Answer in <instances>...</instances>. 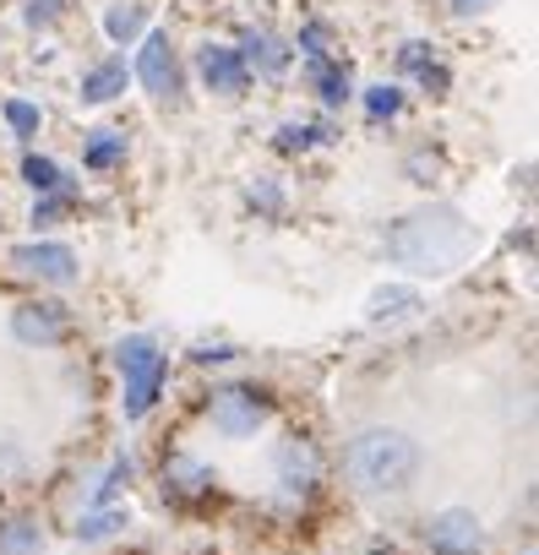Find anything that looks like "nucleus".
<instances>
[{
    "instance_id": "obj_1",
    "label": "nucleus",
    "mask_w": 539,
    "mask_h": 555,
    "mask_svg": "<svg viewBox=\"0 0 539 555\" xmlns=\"http://www.w3.org/2000/svg\"><path fill=\"white\" fill-rule=\"evenodd\" d=\"M474 250H479L474 218H463L458 207H441V202L436 207H420V212H409V218H398L387 229V256L398 267H409V272L441 278V272L463 267Z\"/></svg>"
},
{
    "instance_id": "obj_2",
    "label": "nucleus",
    "mask_w": 539,
    "mask_h": 555,
    "mask_svg": "<svg viewBox=\"0 0 539 555\" xmlns=\"http://www.w3.org/2000/svg\"><path fill=\"white\" fill-rule=\"evenodd\" d=\"M344 468L355 479V490L365 495H393V490H409L414 474H420V447L403 436V430H360L344 452Z\"/></svg>"
},
{
    "instance_id": "obj_3",
    "label": "nucleus",
    "mask_w": 539,
    "mask_h": 555,
    "mask_svg": "<svg viewBox=\"0 0 539 555\" xmlns=\"http://www.w3.org/2000/svg\"><path fill=\"white\" fill-rule=\"evenodd\" d=\"M115 365H120V382H126V398H120L126 403V420H147L153 403H158V392H164V382H169L164 349L147 333H131V338L115 344Z\"/></svg>"
},
{
    "instance_id": "obj_4",
    "label": "nucleus",
    "mask_w": 539,
    "mask_h": 555,
    "mask_svg": "<svg viewBox=\"0 0 539 555\" xmlns=\"http://www.w3.org/2000/svg\"><path fill=\"white\" fill-rule=\"evenodd\" d=\"M267 414H273V403H267V392H261V387L229 382V387H218V392H213V430H218V436L245 441V436H256V430L267 425Z\"/></svg>"
},
{
    "instance_id": "obj_5",
    "label": "nucleus",
    "mask_w": 539,
    "mask_h": 555,
    "mask_svg": "<svg viewBox=\"0 0 539 555\" xmlns=\"http://www.w3.org/2000/svg\"><path fill=\"white\" fill-rule=\"evenodd\" d=\"M131 72H137V82H142L158 104H180V55H175L169 34H147Z\"/></svg>"
},
{
    "instance_id": "obj_6",
    "label": "nucleus",
    "mask_w": 539,
    "mask_h": 555,
    "mask_svg": "<svg viewBox=\"0 0 539 555\" xmlns=\"http://www.w3.org/2000/svg\"><path fill=\"white\" fill-rule=\"evenodd\" d=\"M425 544H431V550H441V555H474V550L485 544V528H479V517H474V512L447 506V512H436V517L425 522Z\"/></svg>"
},
{
    "instance_id": "obj_7",
    "label": "nucleus",
    "mask_w": 539,
    "mask_h": 555,
    "mask_svg": "<svg viewBox=\"0 0 539 555\" xmlns=\"http://www.w3.org/2000/svg\"><path fill=\"white\" fill-rule=\"evenodd\" d=\"M12 261L34 278H44V284H77V250L72 245H55V240H34V245H17Z\"/></svg>"
},
{
    "instance_id": "obj_8",
    "label": "nucleus",
    "mask_w": 539,
    "mask_h": 555,
    "mask_svg": "<svg viewBox=\"0 0 539 555\" xmlns=\"http://www.w3.org/2000/svg\"><path fill=\"white\" fill-rule=\"evenodd\" d=\"M196 77H202V88H213V93H223V99H240L245 82H251L240 50H229V44H202V50H196Z\"/></svg>"
},
{
    "instance_id": "obj_9",
    "label": "nucleus",
    "mask_w": 539,
    "mask_h": 555,
    "mask_svg": "<svg viewBox=\"0 0 539 555\" xmlns=\"http://www.w3.org/2000/svg\"><path fill=\"white\" fill-rule=\"evenodd\" d=\"M273 474H279V485L284 490H317V479H322V452L311 447V441H300V436H284L279 447H273Z\"/></svg>"
},
{
    "instance_id": "obj_10",
    "label": "nucleus",
    "mask_w": 539,
    "mask_h": 555,
    "mask_svg": "<svg viewBox=\"0 0 539 555\" xmlns=\"http://www.w3.org/2000/svg\"><path fill=\"white\" fill-rule=\"evenodd\" d=\"M245 50H240V61H245V72H256V77H267V82H279L284 72H290V44L279 39V34H267V28H251L245 39H240Z\"/></svg>"
},
{
    "instance_id": "obj_11",
    "label": "nucleus",
    "mask_w": 539,
    "mask_h": 555,
    "mask_svg": "<svg viewBox=\"0 0 539 555\" xmlns=\"http://www.w3.org/2000/svg\"><path fill=\"white\" fill-rule=\"evenodd\" d=\"M61 333H66L61 306H17V317H12V338L28 349H50V344H61Z\"/></svg>"
},
{
    "instance_id": "obj_12",
    "label": "nucleus",
    "mask_w": 539,
    "mask_h": 555,
    "mask_svg": "<svg viewBox=\"0 0 539 555\" xmlns=\"http://www.w3.org/2000/svg\"><path fill=\"white\" fill-rule=\"evenodd\" d=\"M306 82L317 88V99H322L328 109H338V104L355 93V88H349V82H355V77H349V66H344V61H333V55H306Z\"/></svg>"
},
{
    "instance_id": "obj_13",
    "label": "nucleus",
    "mask_w": 539,
    "mask_h": 555,
    "mask_svg": "<svg viewBox=\"0 0 539 555\" xmlns=\"http://www.w3.org/2000/svg\"><path fill=\"white\" fill-rule=\"evenodd\" d=\"M398 72H403V77H414L425 93H447V82H452V77H447V66H441V61L431 55V44H420V39H409V44L398 50Z\"/></svg>"
},
{
    "instance_id": "obj_14",
    "label": "nucleus",
    "mask_w": 539,
    "mask_h": 555,
    "mask_svg": "<svg viewBox=\"0 0 539 555\" xmlns=\"http://www.w3.org/2000/svg\"><path fill=\"white\" fill-rule=\"evenodd\" d=\"M164 490L169 495H180V501H191V495H202V490H213V468L202 463V457H169L164 463Z\"/></svg>"
},
{
    "instance_id": "obj_15",
    "label": "nucleus",
    "mask_w": 539,
    "mask_h": 555,
    "mask_svg": "<svg viewBox=\"0 0 539 555\" xmlns=\"http://www.w3.org/2000/svg\"><path fill=\"white\" fill-rule=\"evenodd\" d=\"M82 164H88L93 175H110L115 164H126V131H120V126H99V131H88V142H82Z\"/></svg>"
},
{
    "instance_id": "obj_16",
    "label": "nucleus",
    "mask_w": 539,
    "mask_h": 555,
    "mask_svg": "<svg viewBox=\"0 0 539 555\" xmlns=\"http://www.w3.org/2000/svg\"><path fill=\"white\" fill-rule=\"evenodd\" d=\"M126 61H99L88 77H82V104H115L126 93Z\"/></svg>"
},
{
    "instance_id": "obj_17",
    "label": "nucleus",
    "mask_w": 539,
    "mask_h": 555,
    "mask_svg": "<svg viewBox=\"0 0 539 555\" xmlns=\"http://www.w3.org/2000/svg\"><path fill=\"white\" fill-rule=\"evenodd\" d=\"M44 550V533H39V522H28V517H12L7 528H0V555H39Z\"/></svg>"
},
{
    "instance_id": "obj_18",
    "label": "nucleus",
    "mask_w": 539,
    "mask_h": 555,
    "mask_svg": "<svg viewBox=\"0 0 539 555\" xmlns=\"http://www.w3.org/2000/svg\"><path fill=\"white\" fill-rule=\"evenodd\" d=\"M126 522H131L126 512H115V506H99V512L77 517V539H82V544H99V539H115Z\"/></svg>"
},
{
    "instance_id": "obj_19",
    "label": "nucleus",
    "mask_w": 539,
    "mask_h": 555,
    "mask_svg": "<svg viewBox=\"0 0 539 555\" xmlns=\"http://www.w3.org/2000/svg\"><path fill=\"white\" fill-rule=\"evenodd\" d=\"M333 131L328 126H311V120H290V126H279V153H311V147H322Z\"/></svg>"
},
{
    "instance_id": "obj_20",
    "label": "nucleus",
    "mask_w": 539,
    "mask_h": 555,
    "mask_svg": "<svg viewBox=\"0 0 539 555\" xmlns=\"http://www.w3.org/2000/svg\"><path fill=\"white\" fill-rule=\"evenodd\" d=\"M142 28H147V12H142V7H110V12H104V34H110L115 44L137 39Z\"/></svg>"
},
{
    "instance_id": "obj_21",
    "label": "nucleus",
    "mask_w": 539,
    "mask_h": 555,
    "mask_svg": "<svg viewBox=\"0 0 539 555\" xmlns=\"http://www.w3.org/2000/svg\"><path fill=\"white\" fill-rule=\"evenodd\" d=\"M403 109V93H398V82H376L371 93H365V115L371 120H393Z\"/></svg>"
},
{
    "instance_id": "obj_22",
    "label": "nucleus",
    "mask_w": 539,
    "mask_h": 555,
    "mask_svg": "<svg viewBox=\"0 0 539 555\" xmlns=\"http://www.w3.org/2000/svg\"><path fill=\"white\" fill-rule=\"evenodd\" d=\"M7 126H12V137H34L39 126H44V115H39V104H28V99H7Z\"/></svg>"
},
{
    "instance_id": "obj_23",
    "label": "nucleus",
    "mask_w": 539,
    "mask_h": 555,
    "mask_svg": "<svg viewBox=\"0 0 539 555\" xmlns=\"http://www.w3.org/2000/svg\"><path fill=\"white\" fill-rule=\"evenodd\" d=\"M23 180H28L34 191H55V185H66V180H61V169H55V158H39V153H28V158H23Z\"/></svg>"
},
{
    "instance_id": "obj_24",
    "label": "nucleus",
    "mask_w": 539,
    "mask_h": 555,
    "mask_svg": "<svg viewBox=\"0 0 539 555\" xmlns=\"http://www.w3.org/2000/svg\"><path fill=\"white\" fill-rule=\"evenodd\" d=\"M409 306H420L414 289H376V295H371V322H382V317H403Z\"/></svg>"
},
{
    "instance_id": "obj_25",
    "label": "nucleus",
    "mask_w": 539,
    "mask_h": 555,
    "mask_svg": "<svg viewBox=\"0 0 539 555\" xmlns=\"http://www.w3.org/2000/svg\"><path fill=\"white\" fill-rule=\"evenodd\" d=\"M126 479H131V457L120 452V457H115V463L104 468V479L93 485V495H88V501H93V506H110V495H115V490H120Z\"/></svg>"
},
{
    "instance_id": "obj_26",
    "label": "nucleus",
    "mask_w": 539,
    "mask_h": 555,
    "mask_svg": "<svg viewBox=\"0 0 539 555\" xmlns=\"http://www.w3.org/2000/svg\"><path fill=\"white\" fill-rule=\"evenodd\" d=\"M295 44H300V55H328V44H333V28H328V23H306V28L295 34Z\"/></svg>"
},
{
    "instance_id": "obj_27",
    "label": "nucleus",
    "mask_w": 539,
    "mask_h": 555,
    "mask_svg": "<svg viewBox=\"0 0 539 555\" xmlns=\"http://www.w3.org/2000/svg\"><path fill=\"white\" fill-rule=\"evenodd\" d=\"M251 207L267 212V218H279V212H284V191H279L273 180H261V185H251Z\"/></svg>"
},
{
    "instance_id": "obj_28",
    "label": "nucleus",
    "mask_w": 539,
    "mask_h": 555,
    "mask_svg": "<svg viewBox=\"0 0 539 555\" xmlns=\"http://www.w3.org/2000/svg\"><path fill=\"white\" fill-rule=\"evenodd\" d=\"M61 17V0H39V7H28V28H44Z\"/></svg>"
},
{
    "instance_id": "obj_29",
    "label": "nucleus",
    "mask_w": 539,
    "mask_h": 555,
    "mask_svg": "<svg viewBox=\"0 0 539 555\" xmlns=\"http://www.w3.org/2000/svg\"><path fill=\"white\" fill-rule=\"evenodd\" d=\"M490 7H496V0H452V17H479Z\"/></svg>"
},
{
    "instance_id": "obj_30",
    "label": "nucleus",
    "mask_w": 539,
    "mask_h": 555,
    "mask_svg": "<svg viewBox=\"0 0 539 555\" xmlns=\"http://www.w3.org/2000/svg\"><path fill=\"white\" fill-rule=\"evenodd\" d=\"M409 169H414L409 180H436V158H425V153H420V158H409Z\"/></svg>"
},
{
    "instance_id": "obj_31",
    "label": "nucleus",
    "mask_w": 539,
    "mask_h": 555,
    "mask_svg": "<svg viewBox=\"0 0 539 555\" xmlns=\"http://www.w3.org/2000/svg\"><path fill=\"white\" fill-rule=\"evenodd\" d=\"M371 555H387V550H371Z\"/></svg>"
}]
</instances>
